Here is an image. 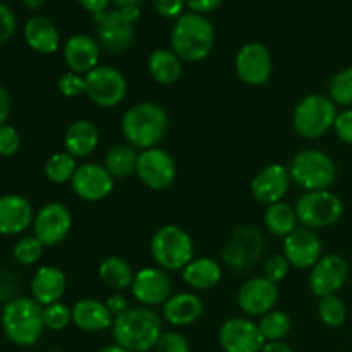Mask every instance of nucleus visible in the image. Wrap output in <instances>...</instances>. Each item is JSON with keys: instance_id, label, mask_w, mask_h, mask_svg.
<instances>
[{"instance_id": "f257e3e1", "label": "nucleus", "mask_w": 352, "mask_h": 352, "mask_svg": "<svg viewBox=\"0 0 352 352\" xmlns=\"http://www.w3.org/2000/svg\"><path fill=\"white\" fill-rule=\"evenodd\" d=\"M120 129L127 144L136 150L157 148L168 131V116L165 109L153 102H141L124 112Z\"/></svg>"}, {"instance_id": "f03ea898", "label": "nucleus", "mask_w": 352, "mask_h": 352, "mask_svg": "<svg viewBox=\"0 0 352 352\" xmlns=\"http://www.w3.org/2000/svg\"><path fill=\"white\" fill-rule=\"evenodd\" d=\"M113 340L129 352H148L155 349L162 337V320L148 308H129L124 315L113 318Z\"/></svg>"}, {"instance_id": "7ed1b4c3", "label": "nucleus", "mask_w": 352, "mask_h": 352, "mask_svg": "<svg viewBox=\"0 0 352 352\" xmlns=\"http://www.w3.org/2000/svg\"><path fill=\"white\" fill-rule=\"evenodd\" d=\"M172 50L181 60H205L215 45V28L206 16L188 10L175 21L170 33Z\"/></svg>"}, {"instance_id": "20e7f679", "label": "nucleus", "mask_w": 352, "mask_h": 352, "mask_svg": "<svg viewBox=\"0 0 352 352\" xmlns=\"http://www.w3.org/2000/svg\"><path fill=\"white\" fill-rule=\"evenodd\" d=\"M2 329L7 339L21 347H31L43 333V308L33 298H16L2 311Z\"/></svg>"}, {"instance_id": "39448f33", "label": "nucleus", "mask_w": 352, "mask_h": 352, "mask_svg": "<svg viewBox=\"0 0 352 352\" xmlns=\"http://www.w3.org/2000/svg\"><path fill=\"white\" fill-rule=\"evenodd\" d=\"M291 181L299 188L311 191H329L330 186L336 182L337 167L336 162L322 150H302L294 155L289 165Z\"/></svg>"}, {"instance_id": "423d86ee", "label": "nucleus", "mask_w": 352, "mask_h": 352, "mask_svg": "<svg viewBox=\"0 0 352 352\" xmlns=\"http://www.w3.org/2000/svg\"><path fill=\"white\" fill-rule=\"evenodd\" d=\"M150 251L158 267L165 272H181L192 261L195 246L184 229L177 226H164L153 234Z\"/></svg>"}, {"instance_id": "0eeeda50", "label": "nucleus", "mask_w": 352, "mask_h": 352, "mask_svg": "<svg viewBox=\"0 0 352 352\" xmlns=\"http://www.w3.org/2000/svg\"><path fill=\"white\" fill-rule=\"evenodd\" d=\"M337 105L325 95H308L292 113V126L301 138L318 140L329 133L337 119Z\"/></svg>"}, {"instance_id": "6e6552de", "label": "nucleus", "mask_w": 352, "mask_h": 352, "mask_svg": "<svg viewBox=\"0 0 352 352\" xmlns=\"http://www.w3.org/2000/svg\"><path fill=\"white\" fill-rule=\"evenodd\" d=\"M296 215L306 229L330 227L342 217L344 203L330 191L305 192L296 201Z\"/></svg>"}, {"instance_id": "1a4fd4ad", "label": "nucleus", "mask_w": 352, "mask_h": 352, "mask_svg": "<svg viewBox=\"0 0 352 352\" xmlns=\"http://www.w3.org/2000/svg\"><path fill=\"white\" fill-rule=\"evenodd\" d=\"M96 24V34H98V43L110 54H122L133 45L136 30L134 23L129 16L119 10L117 7H110L105 12L93 16Z\"/></svg>"}, {"instance_id": "9d476101", "label": "nucleus", "mask_w": 352, "mask_h": 352, "mask_svg": "<svg viewBox=\"0 0 352 352\" xmlns=\"http://www.w3.org/2000/svg\"><path fill=\"white\" fill-rule=\"evenodd\" d=\"M86 95L98 107H117L127 93V81L113 65H98L85 76Z\"/></svg>"}, {"instance_id": "9b49d317", "label": "nucleus", "mask_w": 352, "mask_h": 352, "mask_svg": "<svg viewBox=\"0 0 352 352\" xmlns=\"http://www.w3.org/2000/svg\"><path fill=\"white\" fill-rule=\"evenodd\" d=\"M265 251V237L256 227H241L222 251V258L234 270H250Z\"/></svg>"}, {"instance_id": "f8f14e48", "label": "nucleus", "mask_w": 352, "mask_h": 352, "mask_svg": "<svg viewBox=\"0 0 352 352\" xmlns=\"http://www.w3.org/2000/svg\"><path fill=\"white\" fill-rule=\"evenodd\" d=\"M274 71V60L267 45L250 41L243 45L236 55V72L243 82L250 86H263Z\"/></svg>"}, {"instance_id": "ddd939ff", "label": "nucleus", "mask_w": 352, "mask_h": 352, "mask_svg": "<svg viewBox=\"0 0 352 352\" xmlns=\"http://www.w3.org/2000/svg\"><path fill=\"white\" fill-rule=\"evenodd\" d=\"M136 174L144 186L160 191L172 186L177 175V167L168 151L162 148H151V150L140 151Z\"/></svg>"}, {"instance_id": "4468645a", "label": "nucleus", "mask_w": 352, "mask_h": 352, "mask_svg": "<svg viewBox=\"0 0 352 352\" xmlns=\"http://www.w3.org/2000/svg\"><path fill=\"white\" fill-rule=\"evenodd\" d=\"M72 227V215L65 205L58 201L47 203L34 215L33 232L34 237L43 246H57L67 237Z\"/></svg>"}, {"instance_id": "2eb2a0df", "label": "nucleus", "mask_w": 352, "mask_h": 352, "mask_svg": "<svg viewBox=\"0 0 352 352\" xmlns=\"http://www.w3.org/2000/svg\"><path fill=\"white\" fill-rule=\"evenodd\" d=\"M349 277V265L340 254H327L320 258L318 263L309 274V289L316 298L336 296Z\"/></svg>"}, {"instance_id": "dca6fc26", "label": "nucleus", "mask_w": 352, "mask_h": 352, "mask_svg": "<svg viewBox=\"0 0 352 352\" xmlns=\"http://www.w3.org/2000/svg\"><path fill=\"white\" fill-rule=\"evenodd\" d=\"M219 342L226 352H261L267 340L258 323L248 318H230L220 327Z\"/></svg>"}, {"instance_id": "f3484780", "label": "nucleus", "mask_w": 352, "mask_h": 352, "mask_svg": "<svg viewBox=\"0 0 352 352\" xmlns=\"http://www.w3.org/2000/svg\"><path fill=\"white\" fill-rule=\"evenodd\" d=\"M280 292L277 284L265 277H254L244 282L237 292V302L243 313L250 316H265L274 311Z\"/></svg>"}, {"instance_id": "a211bd4d", "label": "nucleus", "mask_w": 352, "mask_h": 352, "mask_svg": "<svg viewBox=\"0 0 352 352\" xmlns=\"http://www.w3.org/2000/svg\"><path fill=\"white\" fill-rule=\"evenodd\" d=\"M131 292L144 306L165 305L172 298V278L162 268H141L134 275Z\"/></svg>"}, {"instance_id": "6ab92c4d", "label": "nucleus", "mask_w": 352, "mask_h": 352, "mask_svg": "<svg viewBox=\"0 0 352 352\" xmlns=\"http://www.w3.org/2000/svg\"><path fill=\"white\" fill-rule=\"evenodd\" d=\"M322 239L316 236L315 230L306 227H298L284 239V256L291 267L299 270L315 267L322 258Z\"/></svg>"}, {"instance_id": "aec40b11", "label": "nucleus", "mask_w": 352, "mask_h": 352, "mask_svg": "<svg viewBox=\"0 0 352 352\" xmlns=\"http://www.w3.org/2000/svg\"><path fill=\"white\" fill-rule=\"evenodd\" d=\"M72 191L86 201H102L113 191V177L103 165L82 164L71 181Z\"/></svg>"}, {"instance_id": "412c9836", "label": "nucleus", "mask_w": 352, "mask_h": 352, "mask_svg": "<svg viewBox=\"0 0 352 352\" xmlns=\"http://www.w3.org/2000/svg\"><path fill=\"white\" fill-rule=\"evenodd\" d=\"M289 186H291L289 168L282 164H272L254 175L251 182V192L258 203L270 206L282 201V198L287 195Z\"/></svg>"}, {"instance_id": "4be33fe9", "label": "nucleus", "mask_w": 352, "mask_h": 352, "mask_svg": "<svg viewBox=\"0 0 352 352\" xmlns=\"http://www.w3.org/2000/svg\"><path fill=\"white\" fill-rule=\"evenodd\" d=\"M64 60L71 72L76 74H88L98 67L100 43L93 36L85 33L72 34L64 45Z\"/></svg>"}, {"instance_id": "5701e85b", "label": "nucleus", "mask_w": 352, "mask_h": 352, "mask_svg": "<svg viewBox=\"0 0 352 352\" xmlns=\"http://www.w3.org/2000/svg\"><path fill=\"white\" fill-rule=\"evenodd\" d=\"M33 206L21 195L0 196V234H21L33 223Z\"/></svg>"}, {"instance_id": "b1692460", "label": "nucleus", "mask_w": 352, "mask_h": 352, "mask_svg": "<svg viewBox=\"0 0 352 352\" xmlns=\"http://www.w3.org/2000/svg\"><path fill=\"white\" fill-rule=\"evenodd\" d=\"M65 287H67V278H65L64 272L57 267H50V265L38 268L31 280L33 299L43 308L60 302L62 296L65 294Z\"/></svg>"}, {"instance_id": "393cba45", "label": "nucleus", "mask_w": 352, "mask_h": 352, "mask_svg": "<svg viewBox=\"0 0 352 352\" xmlns=\"http://www.w3.org/2000/svg\"><path fill=\"white\" fill-rule=\"evenodd\" d=\"M71 309L72 323L82 332H102V330L112 327L113 323V316L110 315L105 302L98 301V299H79Z\"/></svg>"}, {"instance_id": "a878e982", "label": "nucleus", "mask_w": 352, "mask_h": 352, "mask_svg": "<svg viewBox=\"0 0 352 352\" xmlns=\"http://www.w3.org/2000/svg\"><path fill=\"white\" fill-rule=\"evenodd\" d=\"M24 40L40 54H55L60 47V34L57 26L47 16H31L24 24Z\"/></svg>"}, {"instance_id": "bb28decb", "label": "nucleus", "mask_w": 352, "mask_h": 352, "mask_svg": "<svg viewBox=\"0 0 352 352\" xmlns=\"http://www.w3.org/2000/svg\"><path fill=\"white\" fill-rule=\"evenodd\" d=\"M205 311L201 299L191 292H181L164 305V320L174 327H186L198 322Z\"/></svg>"}, {"instance_id": "cd10ccee", "label": "nucleus", "mask_w": 352, "mask_h": 352, "mask_svg": "<svg viewBox=\"0 0 352 352\" xmlns=\"http://www.w3.org/2000/svg\"><path fill=\"white\" fill-rule=\"evenodd\" d=\"M100 134L95 124L88 119H78L67 127L64 134V146L74 158H85L98 146Z\"/></svg>"}, {"instance_id": "c85d7f7f", "label": "nucleus", "mask_w": 352, "mask_h": 352, "mask_svg": "<svg viewBox=\"0 0 352 352\" xmlns=\"http://www.w3.org/2000/svg\"><path fill=\"white\" fill-rule=\"evenodd\" d=\"M182 278L189 287L206 291L213 289L222 280V267L213 258H198L182 270Z\"/></svg>"}, {"instance_id": "c756f323", "label": "nucleus", "mask_w": 352, "mask_h": 352, "mask_svg": "<svg viewBox=\"0 0 352 352\" xmlns=\"http://www.w3.org/2000/svg\"><path fill=\"white\" fill-rule=\"evenodd\" d=\"M148 71L158 85L170 86L181 78L182 60L174 50L157 48V50L151 52L150 58H148Z\"/></svg>"}, {"instance_id": "7c9ffc66", "label": "nucleus", "mask_w": 352, "mask_h": 352, "mask_svg": "<svg viewBox=\"0 0 352 352\" xmlns=\"http://www.w3.org/2000/svg\"><path fill=\"white\" fill-rule=\"evenodd\" d=\"M134 272L131 265L120 256H109L100 263L98 277L109 289L120 292L124 289H131L134 280Z\"/></svg>"}, {"instance_id": "2f4dec72", "label": "nucleus", "mask_w": 352, "mask_h": 352, "mask_svg": "<svg viewBox=\"0 0 352 352\" xmlns=\"http://www.w3.org/2000/svg\"><path fill=\"white\" fill-rule=\"evenodd\" d=\"M265 227L270 234L275 237H287L289 234L294 232L298 229V215H296V208L289 203L278 201L275 205H270L263 215Z\"/></svg>"}, {"instance_id": "473e14b6", "label": "nucleus", "mask_w": 352, "mask_h": 352, "mask_svg": "<svg viewBox=\"0 0 352 352\" xmlns=\"http://www.w3.org/2000/svg\"><path fill=\"white\" fill-rule=\"evenodd\" d=\"M140 153L131 144H116L110 148L103 158V167L113 179H122L136 172Z\"/></svg>"}, {"instance_id": "72a5a7b5", "label": "nucleus", "mask_w": 352, "mask_h": 352, "mask_svg": "<svg viewBox=\"0 0 352 352\" xmlns=\"http://www.w3.org/2000/svg\"><path fill=\"white\" fill-rule=\"evenodd\" d=\"M76 170H78V164L72 155L67 151H58L54 153L47 160L45 165V174H47L48 181L54 184H64V182H71L74 177Z\"/></svg>"}, {"instance_id": "f704fd0d", "label": "nucleus", "mask_w": 352, "mask_h": 352, "mask_svg": "<svg viewBox=\"0 0 352 352\" xmlns=\"http://www.w3.org/2000/svg\"><path fill=\"white\" fill-rule=\"evenodd\" d=\"M258 327H260L261 336L267 342H280L291 332V318H289L287 313L274 309V311L261 316Z\"/></svg>"}, {"instance_id": "c9c22d12", "label": "nucleus", "mask_w": 352, "mask_h": 352, "mask_svg": "<svg viewBox=\"0 0 352 352\" xmlns=\"http://www.w3.org/2000/svg\"><path fill=\"white\" fill-rule=\"evenodd\" d=\"M327 89H329V98L336 105H352V67H346L336 72L330 78Z\"/></svg>"}, {"instance_id": "e433bc0d", "label": "nucleus", "mask_w": 352, "mask_h": 352, "mask_svg": "<svg viewBox=\"0 0 352 352\" xmlns=\"http://www.w3.org/2000/svg\"><path fill=\"white\" fill-rule=\"evenodd\" d=\"M318 315L323 325L330 327V329H339L346 322L347 309L342 299L337 296H327V298L320 299Z\"/></svg>"}, {"instance_id": "4c0bfd02", "label": "nucleus", "mask_w": 352, "mask_h": 352, "mask_svg": "<svg viewBox=\"0 0 352 352\" xmlns=\"http://www.w3.org/2000/svg\"><path fill=\"white\" fill-rule=\"evenodd\" d=\"M43 244L36 239L34 236H26L21 237L19 241L14 246V260L19 265H24V267H30V265H34L43 254Z\"/></svg>"}, {"instance_id": "58836bf2", "label": "nucleus", "mask_w": 352, "mask_h": 352, "mask_svg": "<svg viewBox=\"0 0 352 352\" xmlns=\"http://www.w3.org/2000/svg\"><path fill=\"white\" fill-rule=\"evenodd\" d=\"M72 322V309L64 302H55V305L43 308V323L50 330H64Z\"/></svg>"}, {"instance_id": "ea45409f", "label": "nucleus", "mask_w": 352, "mask_h": 352, "mask_svg": "<svg viewBox=\"0 0 352 352\" xmlns=\"http://www.w3.org/2000/svg\"><path fill=\"white\" fill-rule=\"evenodd\" d=\"M58 91L62 93L67 98H76V96L82 95L86 91L85 85V76L76 74V72H64V74L58 78Z\"/></svg>"}, {"instance_id": "a19ab883", "label": "nucleus", "mask_w": 352, "mask_h": 352, "mask_svg": "<svg viewBox=\"0 0 352 352\" xmlns=\"http://www.w3.org/2000/svg\"><path fill=\"white\" fill-rule=\"evenodd\" d=\"M289 261L284 254H274V256L268 258L265 261L263 267V277L268 278L274 284H278L280 280H284L289 274Z\"/></svg>"}, {"instance_id": "79ce46f5", "label": "nucleus", "mask_w": 352, "mask_h": 352, "mask_svg": "<svg viewBox=\"0 0 352 352\" xmlns=\"http://www.w3.org/2000/svg\"><path fill=\"white\" fill-rule=\"evenodd\" d=\"M21 136L16 127L3 124L0 126V157H12L19 151Z\"/></svg>"}, {"instance_id": "37998d69", "label": "nucleus", "mask_w": 352, "mask_h": 352, "mask_svg": "<svg viewBox=\"0 0 352 352\" xmlns=\"http://www.w3.org/2000/svg\"><path fill=\"white\" fill-rule=\"evenodd\" d=\"M155 351L157 352H191V349H189L188 339L177 332L162 333L157 346H155Z\"/></svg>"}, {"instance_id": "c03bdc74", "label": "nucleus", "mask_w": 352, "mask_h": 352, "mask_svg": "<svg viewBox=\"0 0 352 352\" xmlns=\"http://www.w3.org/2000/svg\"><path fill=\"white\" fill-rule=\"evenodd\" d=\"M153 9L167 19L177 21L182 14L188 12L186 10L188 3L182 2V0H157V2H153Z\"/></svg>"}, {"instance_id": "a18cd8bd", "label": "nucleus", "mask_w": 352, "mask_h": 352, "mask_svg": "<svg viewBox=\"0 0 352 352\" xmlns=\"http://www.w3.org/2000/svg\"><path fill=\"white\" fill-rule=\"evenodd\" d=\"M14 31H16V16L9 6L0 2V45L9 41Z\"/></svg>"}, {"instance_id": "49530a36", "label": "nucleus", "mask_w": 352, "mask_h": 352, "mask_svg": "<svg viewBox=\"0 0 352 352\" xmlns=\"http://www.w3.org/2000/svg\"><path fill=\"white\" fill-rule=\"evenodd\" d=\"M333 129L342 143L352 144V110H342L337 113Z\"/></svg>"}, {"instance_id": "de8ad7c7", "label": "nucleus", "mask_w": 352, "mask_h": 352, "mask_svg": "<svg viewBox=\"0 0 352 352\" xmlns=\"http://www.w3.org/2000/svg\"><path fill=\"white\" fill-rule=\"evenodd\" d=\"M105 306L109 308L110 315H112L113 318L124 315V313L129 309V302H127V299L124 298L120 292H116V294L109 296V298H107V301H105Z\"/></svg>"}, {"instance_id": "09e8293b", "label": "nucleus", "mask_w": 352, "mask_h": 352, "mask_svg": "<svg viewBox=\"0 0 352 352\" xmlns=\"http://www.w3.org/2000/svg\"><path fill=\"white\" fill-rule=\"evenodd\" d=\"M186 3H188V10L199 14V16H206V14L213 12V10H217L222 6L220 0H192V2Z\"/></svg>"}, {"instance_id": "8fccbe9b", "label": "nucleus", "mask_w": 352, "mask_h": 352, "mask_svg": "<svg viewBox=\"0 0 352 352\" xmlns=\"http://www.w3.org/2000/svg\"><path fill=\"white\" fill-rule=\"evenodd\" d=\"M81 7L88 10L91 16H98V14L109 10L112 7V3L109 0H86V2H81Z\"/></svg>"}, {"instance_id": "3c124183", "label": "nucleus", "mask_w": 352, "mask_h": 352, "mask_svg": "<svg viewBox=\"0 0 352 352\" xmlns=\"http://www.w3.org/2000/svg\"><path fill=\"white\" fill-rule=\"evenodd\" d=\"M10 113V95L3 86H0V126H3Z\"/></svg>"}, {"instance_id": "603ef678", "label": "nucleus", "mask_w": 352, "mask_h": 352, "mask_svg": "<svg viewBox=\"0 0 352 352\" xmlns=\"http://www.w3.org/2000/svg\"><path fill=\"white\" fill-rule=\"evenodd\" d=\"M261 352H294L285 342H267Z\"/></svg>"}, {"instance_id": "864d4df0", "label": "nucleus", "mask_w": 352, "mask_h": 352, "mask_svg": "<svg viewBox=\"0 0 352 352\" xmlns=\"http://www.w3.org/2000/svg\"><path fill=\"white\" fill-rule=\"evenodd\" d=\"M43 6V0H24V7H28V9H40Z\"/></svg>"}, {"instance_id": "5fc2aeb1", "label": "nucleus", "mask_w": 352, "mask_h": 352, "mask_svg": "<svg viewBox=\"0 0 352 352\" xmlns=\"http://www.w3.org/2000/svg\"><path fill=\"white\" fill-rule=\"evenodd\" d=\"M98 352H129V351H126V349H124V347H120V346H117V344H113V346L103 347V349H100Z\"/></svg>"}, {"instance_id": "6e6d98bb", "label": "nucleus", "mask_w": 352, "mask_h": 352, "mask_svg": "<svg viewBox=\"0 0 352 352\" xmlns=\"http://www.w3.org/2000/svg\"><path fill=\"white\" fill-rule=\"evenodd\" d=\"M48 352H62V351H48Z\"/></svg>"}]
</instances>
